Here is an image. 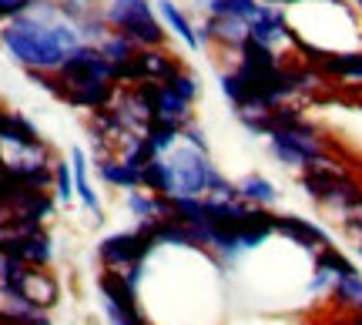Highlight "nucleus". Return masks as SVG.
Here are the masks:
<instances>
[{"label": "nucleus", "instance_id": "27", "mask_svg": "<svg viewBox=\"0 0 362 325\" xmlns=\"http://www.w3.org/2000/svg\"><path fill=\"white\" fill-rule=\"evenodd\" d=\"M339 221H342L346 235L356 238V242L362 245V201L359 205H352V208H346V211H339Z\"/></svg>", "mask_w": 362, "mask_h": 325}, {"label": "nucleus", "instance_id": "28", "mask_svg": "<svg viewBox=\"0 0 362 325\" xmlns=\"http://www.w3.org/2000/svg\"><path fill=\"white\" fill-rule=\"evenodd\" d=\"M181 141H188L192 148H198V151H205V155H211V148H208V138H205V131H202V124L198 121H188L185 128H181Z\"/></svg>", "mask_w": 362, "mask_h": 325}, {"label": "nucleus", "instance_id": "17", "mask_svg": "<svg viewBox=\"0 0 362 325\" xmlns=\"http://www.w3.org/2000/svg\"><path fill=\"white\" fill-rule=\"evenodd\" d=\"M94 171H98V178H101L104 184H111V188H121V191L141 188V168L128 165L124 158H98V161H94Z\"/></svg>", "mask_w": 362, "mask_h": 325}, {"label": "nucleus", "instance_id": "4", "mask_svg": "<svg viewBox=\"0 0 362 325\" xmlns=\"http://www.w3.org/2000/svg\"><path fill=\"white\" fill-rule=\"evenodd\" d=\"M104 20L115 34H124L138 47H165L168 44V27L161 24L151 0H107Z\"/></svg>", "mask_w": 362, "mask_h": 325}, {"label": "nucleus", "instance_id": "33", "mask_svg": "<svg viewBox=\"0 0 362 325\" xmlns=\"http://www.w3.org/2000/svg\"><path fill=\"white\" fill-rule=\"evenodd\" d=\"M359 259H362V245H359Z\"/></svg>", "mask_w": 362, "mask_h": 325}, {"label": "nucleus", "instance_id": "24", "mask_svg": "<svg viewBox=\"0 0 362 325\" xmlns=\"http://www.w3.org/2000/svg\"><path fill=\"white\" fill-rule=\"evenodd\" d=\"M98 47H101V54L107 57V61H111V64H124V61H131L134 54L141 51L134 40H128L124 34H115V30H111V34H107V37H104Z\"/></svg>", "mask_w": 362, "mask_h": 325}, {"label": "nucleus", "instance_id": "18", "mask_svg": "<svg viewBox=\"0 0 362 325\" xmlns=\"http://www.w3.org/2000/svg\"><path fill=\"white\" fill-rule=\"evenodd\" d=\"M238 71H245V74H269V71H279L282 61H279V51L275 47H265L259 40L245 37L242 40V47H238Z\"/></svg>", "mask_w": 362, "mask_h": 325}, {"label": "nucleus", "instance_id": "26", "mask_svg": "<svg viewBox=\"0 0 362 325\" xmlns=\"http://www.w3.org/2000/svg\"><path fill=\"white\" fill-rule=\"evenodd\" d=\"M54 188H57V201H71L74 198V171H71V161H54Z\"/></svg>", "mask_w": 362, "mask_h": 325}, {"label": "nucleus", "instance_id": "31", "mask_svg": "<svg viewBox=\"0 0 362 325\" xmlns=\"http://www.w3.org/2000/svg\"><path fill=\"white\" fill-rule=\"evenodd\" d=\"M81 4H88V7H98V4H101V0H81Z\"/></svg>", "mask_w": 362, "mask_h": 325}, {"label": "nucleus", "instance_id": "20", "mask_svg": "<svg viewBox=\"0 0 362 325\" xmlns=\"http://www.w3.org/2000/svg\"><path fill=\"white\" fill-rule=\"evenodd\" d=\"M238 191H242V201L262 205V208H269V205L279 201V188H275L265 175H245V178L238 182Z\"/></svg>", "mask_w": 362, "mask_h": 325}, {"label": "nucleus", "instance_id": "12", "mask_svg": "<svg viewBox=\"0 0 362 325\" xmlns=\"http://www.w3.org/2000/svg\"><path fill=\"white\" fill-rule=\"evenodd\" d=\"M98 285H101L104 302H107V305L121 309L124 315L144 319L141 309H138V285H134V282H128V275H124V272H115V268H107V272H101Z\"/></svg>", "mask_w": 362, "mask_h": 325}, {"label": "nucleus", "instance_id": "32", "mask_svg": "<svg viewBox=\"0 0 362 325\" xmlns=\"http://www.w3.org/2000/svg\"><path fill=\"white\" fill-rule=\"evenodd\" d=\"M356 11H359V17H362V0H356Z\"/></svg>", "mask_w": 362, "mask_h": 325}, {"label": "nucleus", "instance_id": "14", "mask_svg": "<svg viewBox=\"0 0 362 325\" xmlns=\"http://www.w3.org/2000/svg\"><path fill=\"white\" fill-rule=\"evenodd\" d=\"M312 67L325 78L362 81V51H325Z\"/></svg>", "mask_w": 362, "mask_h": 325}, {"label": "nucleus", "instance_id": "29", "mask_svg": "<svg viewBox=\"0 0 362 325\" xmlns=\"http://www.w3.org/2000/svg\"><path fill=\"white\" fill-rule=\"evenodd\" d=\"M34 4H37V0H0V24H7V20H13V17L27 13Z\"/></svg>", "mask_w": 362, "mask_h": 325}, {"label": "nucleus", "instance_id": "15", "mask_svg": "<svg viewBox=\"0 0 362 325\" xmlns=\"http://www.w3.org/2000/svg\"><path fill=\"white\" fill-rule=\"evenodd\" d=\"M71 171H74V195H78V201L94 218H104L101 198H98V191H94V184H90V178H88V155H84L81 144L71 148Z\"/></svg>", "mask_w": 362, "mask_h": 325}, {"label": "nucleus", "instance_id": "1", "mask_svg": "<svg viewBox=\"0 0 362 325\" xmlns=\"http://www.w3.org/2000/svg\"><path fill=\"white\" fill-rule=\"evenodd\" d=\"M81 40V30L61 17L57 0H37L21 17L0 27V47L24 71H57Z\"/></svg>", "mask_w": 362, "mask_h": 325}, {"label": "nucleus", "instance_id": "30", "mask_svg": "<svg viewBox=\"0 0 362 325\" xmlns=\"http://www.w3.org/2000/svg\"><path fill=\"white\" fill-rule=\"evenodd\" d=\"M259 4H275V7H296V4H305V0H259Z\"/></svg>", "mask_w": 362, "mask_h": 325}, {"label": "nucleus", "instance_id": "19", "mask_svg": "<svg viewBox=\"0 0 362 325\" xmlns=\"http://www.w3.org/2000/svg\"><path fill=\"white\" fill-rule=\"evenodd\" d=\"M141 141L151 148L155 158L168 155L171 148L181 141V124H171V121H148V128L141 131Z\"/></svg>", "mask_w": 362, "mask_h": 325}, {"label": "nucleus", "instance_id": "21", "mask_svg": "<svg viewBox=\"0 0 362 325\" xmlns=\"http://www.w3.org/2000/svg\"><path fill=\"white\" fill-rule=\"evenodd\" d=\"M141 188L144 191H151V195H168L171 198V171H168L165 155L151 158V161L141 168Z\"/></svg>", "mask_w": 362, "mask_h": 325}, {"label": "nucleus", "instance_id": "13", "mask_svg": "<svg viewBox=\"0 0 362 325\" xmlns=\"http://www.w3.org/2000/svg\"><path fill=\"white\" fill-rule=\"evenodd\" d=\"M155 11H158V17H161V24L168 27L175 37L185 40V47H188V51H202L198 24L188 17V11H181L175 0H155Z\"/></svg>", "mask_w": 362, "mask_h": 325}, {"label": "nucleus", "instance_id": "16", "mask_svg": "<svg viewBox=\"0 0 362 325\" xmlns=\"http://www.w3.org/2000/svg\"><path fill=\"white\" fill-rule=\"evenodd\" d=\"M117 91H121V84L117 81H104V84H88V88H74V91H67L64 105L71 107H81V111H104V107L115 105Z\"/></svg>", "mask_w": 362, "mask_h": 325}, {"label": "nucleus", "instance_id": "5", "mask_svg": "<svg viewBox=\"0 0 362 325\" xmlns=\"http://www.w3.org/2000/svg\"><path fill=\"white\" fill-rule=\"evenodd\" d=\"M155 248H158V238H155V218H151V221H141L131 232H115V235H107V238H101L98 259L107 268H115V272H128L131 265L151 259Z\"/></svg>", "mask_w": 362, "mask_h": 325}, {"label": "nucleus", "instance_id": "3", "mask_svg": "<svg viewBox=\"0 0 362 325\" xmlns=\"http://www.w3.org/2000/svg\"><path fill=\"white\" fill-rule=\"evenodd\" d=\"M168 171H171V198H208L221 184V175L215 168L211 155L192 148L188 141H178L168 155Z\"/></svg>", "mask_w": 362, "mask_h": 325}, {"label": "nucleus", "instance_id": "6", "mask_svg": "<svg viewBox=\"0 0 362 325\" xmlns=\"http://www.w3.org/2000/svg\"><path fill=\"white\" fill-rule=\"evenodd\" d=\"M54 74L64 81V98H67V91H74V88L115 81V64L104 57L98 44H88V40H84V44H78L74 51L67 54V61L57 67Z\"/></svg>", "mask_w": 362, "mask_h": 325}, {"label": "nucleus", "instance_id": "23", "mask_svg": "<svg viewBox=\"0 0 362 325\" xmlns=\"http://www.w3.org/2000/svg\"><path fill=\"white\" fill-rule=\"evenodd\" d=\"M329 292H332V299H336L342 309H352V312H359V309H362V275L336 278Z\"/></svg>", "mask_w": 362, "mask_h": 325}, {"label": "nucleus", "instance_id": "8", "mask_svg": "<svg viewBox=\"0 0 362 325\" xmlns=\"http://www.w3.org/2000/svg\"><path fill=\"white\" fill-rule=\"evenodd\" d=\"M0 255H11V259H21L27 265H34V268H44L54 259L51 235L44 228L27 235H0Z\"/></svg>", "mask_w": 362, "mask_h": 325}, {"label": "nucleus", "instance_id": "10", "mask_svg": "<svg viewBox=\"0 0 362 325\" xmlns=\"http://www.w3.org/2000/svg\"><path fill=\"white\" fill-rule=\"evenodd\" d=\"M275 232L285 235L292 245H302L309 252H319V248L332 245V238L325 228H319L315 221L302 218V215H275Z\"/></svg>", "mask_w": 362, "mask_h": 325}, {"label": "nucleus", "instance_id": "22", "mask_svg": "<svg viewBox=\"0 0 362 325\" xmlns=\"http://www.w3.org/2000/svg\"><path fill=\"white\" fill-rule=\"evenodd\" d=\"M315 268L329 272L332 278H349V275H359V268L352 265V259H346L336 245H325L315 252Z\"/></svg>", "mask_w": 362, "mask_h": 325}, {"label": "nucleus", "instance_id": "11", "mask_svg": "<svg viewBox=\"0 0 362 325\" xmlns=\"http://www.w3.org/2000/svg\"><path fill=\"white\" fill-rule=\"evenodd\" d=\"M198 37H202V47L218 44V47L238 51L242 40L248 37V24L245 20H235V17H215V13H208L205 24H198Z\"/></svg>", "mask_w": 362, "mask_h": 325}, {"label": "nucleus", "instance_id": "25", "mask_svg": "<svg viewBox=\"0 0 362 325\" xmlns=\"http://www.w3.org/2000/svg\"><path fill=\"white\" fill-rule=\"evenodd\" d=\"M165 84H168L171 91L178 94V98H185L188 105H194V101L202 98V81H198V74H192L188 67H181L178 74H175L171 81H165Z\"/></svg>", "mask_w": 362, "mask_h": 325}, {"label": "nucleus", "instance_id": "2", "mask_svg": "<svg viewBox=\"0 0 362 325\" xmlns=\"http://www.w3.org/2000/svg\"><path fill=\"white\" fill-rule=\"evenodd\" d=\"M298 182H302V188H305V195L312 201H319V205H325L332 211H346L362 201V184L329 155L305 165L302 175H298Z\"/></svg>", "mask_w": 362, "mask_h": 325}, {"label": "nucleus", "instance_id": "7", "mask_svg": "<svg viewBox=\"0 0 362 325\" xmlns=\"http://www.w3.org/2000/svg\"><path fill=\"white\" fill-rule=\"evenodd\" d=\"M269 151L272 158L285 165V168H305L315 158L325 155V141L319 138V128L309 124L302 131H272L269 134Z\"/></svg>", "mask_w": 362, "mask_h": 325}, {"label": "nucleus", "instance_id": "9", "mask_svg": "<svg viewBox=\"0 0 362 325\" xmlns=\"http://www.w3.org/2000/svg\"><path fill=\"white\" fill-rule=\"evenodd\" d=\"M248 37L265 44V47H279L282 40H292V27H288V17L282 7L262 4L259 13L248 20Z\"/></svg>", "mask_w": 362, "mask_h": 325}]
</instances>
